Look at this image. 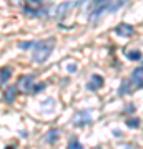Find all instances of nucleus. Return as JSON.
Wrapping results in <instances>:
<instances>
[{
  "label": "nucleus",
  "instance_id": "nucleus-17",
  "mask_svg": "<svg viewBox=\"0 0 143 149\" xmlns=\"http://www.w3.org/2000/svg\"><path fill=\"white\" fill-rule=\"evenodd\" d=\"M142 66H143V65H142Z\"/></svg>",
  "mask_w": 143,
  "mask_h": 149
},
{
  "label": "nucleus",
  "instance_id": "nucleus-10",
  "mask_svg": "<svg viewBox=\"0 0 143 149\" xmlns=\"http://www.w3.org/2000/svg\"><path fill=\"white\" fill-rule=\"evenodd\" d=\"M57 139H58V129H52V131H48L47 136H45V141H47L48 144L57 143Z\"/></svg>",
  "mask_w": 143,
  "mask_h": 149
},
{
  "label": "nucleus",
  "instance_id": "nucleus-2",
  "mask_svg": "<svg viewBox=\"0 0 143 149\" xmlns=\"http://www.w3.org/2000/svg\"><path fill=\"white\" fill-rule=\"evenodd\" d=\"M33 85H35V74H23L18 78L17 90H20L22 93H27V95H32Z\"/></svg>",
  "mask_w": 143,
  "mask_h": 149
},
{
  "label": "nucleus",
  "instance_id": "nucleus-7",
  "mask_svg": "<svg viewBox=\"0 0 143 149\" xmlns=\"http://www.w3.org/2000/svg\"><path fill=\"white\" fill-rule=\"evenodd\" d=\"M130 83H132L135 88H143V66L133 70L132 78H130Z\"/></svg>",
  "mask_w": 143,
  "mask_h": 149
},
{
  "label": "nucleus",
  "instance_id": "nucleus-14",
  "mask_svg": "<svg viewBox=\"0 0 143 149\" xmlns=\"http://www.w3.org/2000/svg\"><path fill=\"white\" fill-rule=\"evenodd\" d=\"M42 90H45V85L43 83H40V85H33V90H32V95H35V93H38V91H42Z\"/></svg>",
  "mask_w": 143,
  "mask_h": 149
},
{
  "label": "nucleus",
  "instance_id": "nucleus-4",
  "mask_svg": "<svg viewBox=\"0 0 143 149\" xmlns=\"http://www.w3.org/2000/svg\"><path fill=\"white\" fill-rule=\"evenodd\" d=\"M92 123V114L88 111H78L73 116V124L78 126V128H83V126H88Z\"/></svg>",
  "mask_w": 143,
  "mask_h": 149
},
{
  "label": "nucleus",
  "instance_id": "nucleus-13",
  "mask_svg": "<svg viewBox=\"0 0 143 149\" xmlns=\"http://www.w3.org/2000/svg\"><path fill=\"white\" fill-rule=\"evenodd\" d=\"M68 148H72V149H80V148H83V146H82V143H80L77 138H72V139L68 141Z\"/></svg>",
  "mask_w": 143,
  "mask_h": 149
},
{
  "label": "nucleus",
  "instance_id": "nucleus-5",
  "mask_svg": "<svg viewBox=\"0 0 143 149\" xmlns=\"http://www.w3.org/2000/svg\"><path fill=\"white\" fill-rule=\"evenodd\" d=\"M103 86V76L101 74H92L88 83H87V90L88 91H98Z\"/></svg>",
  "mask_w": 143,
  "mask_h": 149
},
{
  "label": "nucleus",
  "instance_id": "nucleus-3",
  "mask_svg": "<svg viewBox=\"0 0 143 149\" xmlns=\"http://www.w3.org/2000/svg\"><path fill=\"white\" fill-rule=\"evenodd\" d=\"M108 3H110L108 0H93L90 5V18L95 20L97 17H100L108 8Z\"/></svg>",
  "mask_w": 143,
  "mask_h": 149
},
{
  "label": "nucleus",
  "instance_id": "nucleus-16",
  "mask_svg": "<svg viewBox=\"0 0 143 149\" xmlns=\"http://www.w3.org/2000/svg\"><path fill=\"white\" fill-rule=\"evenodd\" d=\"M30 3H33V5H40L42 3V0H28Z\"/></svg>",
  "mask_w": 143,
  "mask_h": 149
},
{
  "label": "nucleus",
  "instance_id": "nucleus-1",
  "mask_svg": "<svg viewBox=\"0 0 143 149\" xmlns=\"http://www.w3.org/2000/svg\"><path fill=\"white\" fill-rule=\"evenodd\" d=\"M32 60L35 63H45L55 48V38L32 42Z\"/></svg>",
  "mask_w": 143,
  "mask_h": 149
},
{
  "label": "nucleus",
  "instance_id": "nucleus-15",
  "mask_svg": "<svg viewBox=\"0 0 143 149\" xmlns=\"http://www.w3.org/2000/svg\"><path fill=\"white\" fill-rule=\"evenodd\" d=\"M67 68H68V71H70V73H75V71H77V65L70 63L68 66H67Z\"/></svg>",
  "mask_w": 143,
  "mask_h": 149
},
{
  "label": "nucleus",
  "instance_id": "nucleus-6",
  "mask_svg": "<svg viewBox=\"0 0 143 149\" xmlns=\"http://www.w3.org/2000/svg\"><path fill=\"white\" fill-rule=\"evenodd\" d=\"M115 33H117L118 37H133L135 35V28L132 27V25H128V23H120V25H117V28H115Z\"/></svg>",
  "mask_w": 143,
  "mask_h": 149
},
{
  "label": "nucleus",
  "instance_id": "nucleus-9",
  "mask_svg": "<svg viewBox=\"0 0 143 149\" xmlns=\"http://www.w3.org/2000/svg\"><path fill=\"white\" fill-rule=\"evenodd\" d=\"M17 98V86H8V90L5 91V96H4V100H5V103H13Z\"/></svg>",
  "mask_w": 143,
  "mask_h": 149
},
{
  "label": "nucleus",
  "instance_id": "nucleus-8",
  "mask_svg": "<svg viewBox=\"0 0 143 149\" xmlns=\"http://www.w3.org/2000/svg\"><path fill=\"white\" fill-rule=\"evenodd\" d=\"M12 74H13V70H12L10 66H4V68H0V83L5 85L7 81L12 78Z\"/></svg>",
  "mask_w": 143,
  "mask_h": 149
},
{
  "label": "nucleus",
  "instance_id": "nucleus-11",
  "mask_svg": "<svg viewBox=\"0 0 143 149\" xmlns=\"http://www.w3.org/2000/svg\"><path fill=\"white\" fill-rule=\"evenodd\" d=\"M125 123H127L128 128H133V129L140 128V124H142V123H140V119H137V118H130V119H127Z\"/></svg>",
  "mask_w": 143,
  "mask_h": 149
},
{
  "label": "nucleus",
  "instance_id": "nucleus-12",
  "mask_svg": "<svg viewBox=\"0 0 143 149\" xmlns=\"http://www.w3.org/2000/svg\"><path fill=\"white\" fill-rule=\"evenodd\" d=\"M127 58L137 61V60H142V53H140L138 50H133V52H128V53H127Z\"/></svg>",
  "mask_w": 143,
  "mask_h": 149
}]
</instances>
